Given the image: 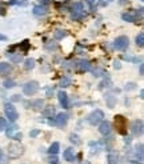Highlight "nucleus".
Masks as SVG:
<instances>
[{
  "label": "nucleus",
  "instance_id": "f257e3e1",
  "mask_svg": "<svg viewBox=\"0 0 144 164\" xmlns=\"http://www.w3.org/2000/svg\"><path fill=\"white\" fill-rule=\"evenodd\" d=\"M4 113H6V116L8 117V120L11 123H15L17 120V117H19V113L16 111V108H15L13 104H11V103L4 104Z\"/></svg>",
  "mask_w": 144,
  "mask_h": 164
},
{
  "label": "nucleus",
  "instance_id": "f03ea898",
  "mask_svg": "<svg viewBox=\"0 0 144 164\" xmlns=\"http://www.w3.org/2000/svg\"><path fill=\"white\" fill-rule=\"evenodd\" d=\"M71 17L72 20H82L84 17V7H83V3L77 2L73 4V7L71 9Z\"/></svg>",
  "mask_w": 144,
  "mask_h": 164
},
{
  "label": "nucleus",
  "instance_id": "7ed1b4c3",
  "mask_svg": "<svg viewBox=\"0 0 144 164\" xmlns=\"http://www.w3.org/2000/svg\"><path fill=\"white\" fill-rule=\"evenodd\" d=\"M115 127L120 135H126L127 133V119L122 115H116L115 116Z\"/></svg>",
  "mask_w": 144,
  "mask_h": 164
},
{
  "label": "nucleus",
  "instance_id": "20e7f679",
  "mask_svg": "<svg viewBox=\"0 0 144 164\" xmlns=\"http://www.w3.org/2000/svg\"><path fill=\"white\" fill-rule=\"evenodd\" d=\"M143 16V9H137V11H132V12H126L122 15V19L124 22H128V23H133L136 22L137 19H142Z\"/></svg>",
  "mask_w": 144,
  "mask_h": 164
},
{
  "label": "nucleus",
  "instance_id": "39448f33",
  "mask_svg": "<svg viewBox=\"0 0 144 164\" xmlns=\"http://www.w3.org/2000/svg\"><path fill=\"white\" fill-rule=\"evenodd\" d=\"M103 117H104L103 111H100V109H95V111H92L88 115L87 120H88V123L91 124V126H96V124H99L103 120Z\"/></svg>",
  "mask_w": 144,
  "mask_h": 164
},
{
  "label": "nucleus",
  "instance_id": "423d86ee",
  "mask_svg": "<svg viewBox=\"0 0 144 164\" xmlns=\"http://www.w3.org/2000/svg\"><path fill=\"white\" fill-rule=\"evenodd\" d=\"M39 91V83L37 82H28L24 84V87H23V92H24V95H27V96H32L35 95Z\"/></svg>",
  "mask_w": 144,
  "mask_h": 164
},
{
  "label": "nucleus",
  "instance_id": "0eeeda50",
  "mask_svg": "<svg viewBox=\"0 0 144 164\" xmlns=\"http://www.w3.org/2000/svg\"><path fill=\"white\" fill-rule=\"evenodd\" d=\"M8 155L11 157H19L20 155H23V147L20 144H16V143H12L9 144L8 147Z\"/></svg>",
  "mask_w": 144,
  "mask_h": 164
},
{
  "label": "nucleus",
  "instance_id": "6e6552de",
  "mask_svg": "<svg viewBox=\"0 0 144 164\" xmlns=\"http://www.w3.org/2000/svg\"><path fill=\"white\" fill-rule=\"evenodd\" d=\"M128 44H130V40H128L127 36H119L116 37L115 43H113V47L119 51H124V49L128 48Z\"/></svg>",
  "mask_w": 144,
  "mask_h": 164
},
{
  "label": "nucleus",
  "instance_id": "1a4fd4ad",
  "mask_svg": "<svg viewBox=\"0 0 144 164\" xmlns=\"http://www.w3.org/2000/svg\"><path fill=\"white\" fill-rule=\"evenodd\" d=\"M131 132L133 136H140L143 133V120L142 119H136L131 124Z\"/></svg>",
  "mask_w": 144,
  "mask_h": 164
},
{
  "label": "nucleus",
  "instance_id": "9d476101",
  "mask_svg": "<svg viewBox=\"0 0 144 164\" xmlns=\"http://www.w3.org/2000/svg\"><path fill=\"white\" fill-rule=\"evenodd\" d=\"M111 131H112V128H111V123L110 122H104V120H102L100 122V126H99V132L102 133V135H110L111 133Z\"/></svg>",
  "mask_w": 144,
  "mask_h": 164
},
{
  "label": "nucleus",
  "instance_id": "9b49d317",
  "mask_svg": "<svg viewBox=\"0 0 144 164\" xmlns=\"http://www.w3.org/2000/svg\"><path fill=\"white\" fill-rule=\"evenodd\" d=\"M67 122H68V115L66 112H62V113H57L56 115V117H55V124L57 127H64L67 124Z\"/></svg>",
  "mask_w": 144,
  "mask_h": 164
},
{
  "label": "nucleus",
  "instance_id": "f8f14e48",
  "mask_svg": "<svg viewBox=\"0 0 144 164\" xmlns=\"http://www.w3.org/2000/svg\"><path fill=\"white\" fill-rule=\"evenodd\" d=\"M77 68H79V71H82V72H87V71H91L92 69V64L88 60H79Z\"/></svg>",
  "mask_w": 144,
  "mask_h": 164
},
{
  "label": "nucleus",
  "instance_id": "ddd939ff",
  "mask_svg": "<svg viewBox=\"0 0 144 164\" xmlns=\"http://www.w3.org/2000/svg\"><path fill=\"white\" fill-rule=\"evenodd\" d=\"M57 99H59V103L62 104L63 108H68V95L64 91H59L57 92Z\"/></svg>",
  "mask_w": 144,
  "mask_h": 164
},
{
  "label": "nucleus",
  "instance_id": "4468645a",
  "mask_svg": "<svg viewBox=\"0 0 144 164\" xmlns=\"http://www.w3.org/2000/svg\"><path fill=\"white\" fill-rule=\"evenodd\" d=\"M48 12V8L46 6H35L33 7V15H36V16H44V15H47Z\"/></svg>",
  "mask_w": 144,
  "mask_h": 164
},
{
  "label": "nucleus",
  "instance_id": "2eb2a0df",
  "mask_svg": "<svg viewBox=\"0 0 144 164\" xmlns=\"http://www.w3.org/2000/svg\"><path fill=\"white\" fill-rule=\"evenodd\" d=\"M104 99H106V103H107L108 108H113L116 106V96H113L112 93H106Z\"/></svg>",
  "mask_w": 144,
  "mask_h": 164
},
{
  "label": "nucleus",
  "instance_id": "dca6fc26",
  "mask_svg": "<svg viewBox=\"0 0 144 164\" xmlns=\"http://www.w3.org/2000/svg\"><path fill=\"white\" fill-rule=\"evenodd\" d=\"M63 156H64V159H66L67 162H69V163H72L73 160H75V155H73V150H72V148H67V150L64 151Z\"/></svg>",
  "mask_w": 144,
  "mask_h": 164
},
{
  "label": "nucleus",
  "instance_id": "f3484780",
  "mask_svg": "<svg viewBox=\"0 0 144 164\" xmlns=\"http://www.w3.org/2000/svg\"><path fill=\"white\" fill-rule=\"evenodd\" d=\"M43 115L46 117H53V115H55V107H53V106H47L46 108L43 109Z\"/></svg>",
  "mask_w": 144,
  "mask_h": 164
},
{
  "label": "nucleus",
  "instance_id": "a211bd4d",
  "mask_svg": "<svg viewBox=\"0 0 144 164\" xmlns=\"http://www.w3.org/2000/svg\"><path fill=\"white\" fill-rule=\"evenodd\" d=\"M9 71H11V64L6 63V62L0 63V75H6V73Z\"/></svg>",
  "mask_w": 144,
  "mask_h": 164
},
{
  "label": "nucleus",
  "instance_id": "6ab92c4d",
  "mask_svg": "<svg viewBox=\"0 0 144 164\" xmlns=\"http://www.w3.org/2000/svg\"><path fill=\"white\" fill-rule=\"evenodd\" d=\"M59 150H60V144H59L57 142H55V143L51 144V147H49V150H48V153L49 155H56V153L59 152Z\"/></svg>",
  "mask_w": 144,
  "mask_h": 164
},
{
  "label": "nucleus",
  "instance_id": "aec40b11",
  "mask_svg": "<svg viewBox=\"0 0 144 164\" xmlns=\"http://www.w3.org/2000/svg\"><path fill=\"white\" fill-rule=\"evenodd\" d=\"M43 106H44V102L42 100V99H37V100H35L32 103V107H33L35 111H42V109L44 108Z\"/></svg>",
  "mask_w": 144,
  "mask_h": 164
},
{
  "label": "nucleus",
  "instance_id": "412c9836",
  "mask_svg": "<svg viewBox=\"0 0 144 164\" xmlns=\"http://www.w3.org/2000/svg\"><path fill=\"white\" fill-rule=\"evenodd\" d=\"M71 83H72V80H71V77H68V76H64L62 80H60V87L62 88H67V87H69L71 86Z\"/></svg>",
  "mask_w": 144,
  "mask_h": 164
},
{
  "label": "nucleus",
  "instance_id": "4be33fe9",
  "mask_svg": "<svg viewBox=\"0 0 144 164\" xmlns=\"http://www.w3.org/2000/svg\"><path fill=\"white\" fill-rule=\"evenodd\" d=\"M136 157L139 159V162L142 163V160H143V144L136 146Z\"/></svg>",
  "mask_w": 144,
  "mask_h": 164
},
{
  "label": "nucleus",
  "instance_id": "5701e85b",
  "mask_svg": "<svg viewBox=\"0 0 144 164\" xmlns=\"http://www.w3.org/2000/svg\"><path fill=\"white\" fill-rule=\"evenodd\" d=\"M33 67H35V60H33V59H27V60L24 62V68H26L27 71L32 69Z\"/></svg>",
  "mask_w": 144,
  "mask_h": 164
},
{
  "label": "nucleus",
  "instance_id": "b1692460",
  "mask_svg": "<svg viewBox=\"0 0 144 164\" xmlns=\"http://www.w3.org/2000/svg\"><path fill=\"white\" fill-rule=\"evenodd\" d=\"M119 162V156L116 153H110L108 155V164H117Z\"/></svg>",
  "mask_w": 144,
  "mask_h": 164
},
{
  "label": "nucleus",
  "instance_id": "393cba45",
  "mask_svg": "<svg viewBox=\"0 0 144 164\" xmlns=\"http://www.w3.org/2000/svg\"><path fill=\"white\" fill-rule=\"evenodd\" d=\"M136 46H139L140 48L144 46V33H143V32H140V33H139L137 36H136Z\"/></svg>",
  "mask_w": 144,
  "mask_h": 164
},
{
  "label": "nucleus",
  "instance_id": "a878e982",
  "mask_svg": "<svg viewBox=\"0 0 144 164\" xmlns=\"http://www.w3.org/2000/svg\"><path fill=\"white\" fill-rule=\"evenodd\" d=\"M8 56H9V59H11L13 63H20L22 59H23L20 53H17V55H9V53H8Z\"/></svg>",
  "mask_w": 144,
  "mask_h": 164
},
{
  "label": "nucleus",
  "instance_id": "bb28decb",
  "mask_svg": "<svg viewBox=\"0 0 144 164\" xmlns=\"http://www.w3.org/2000/svg\"><path fill=\"white\" fill-rule=\"evenodd\" d=\"M66 36H67V32L66 31H62V29H57V31L55 32V37L59 39V40L63 39V37H66Z\"/></svg>",
  "mask_w": 144,
  "mask_h": 164
},
{
  "label": "nucleus",
  "instance_id": "cd10ccee",
  "mask_svg": "<svg viewBox=\"0 0 144 164\" xmlns=\"http://www.w3.org/2000/svg\"><path fill=\"white\" fill-rule=\"evenodd\" d=\"M17 130V127L16 126H11V127H8L7 128V136L8 137H12V135H13V132Z\"/></svg>",
  "mask_w": 144,
  "mask_h": 164
},
{
  "label": "nucleus",
  "instance_id": "c85d7f7f",
  "mask_svg": "<svg viewBox=\"0 0 144 164\" xmlns=\"http://www.w3.org/2000/svg\"><path fill=\"white\" fill-rule=\"evenodd\" d=\"M48 163L49 164H59V159L56 155H51L48 157Z\"/></svg>",
  "mask_w": 144,
  "mask_h": 164
},
{
  "label": "nucleus",
  "instance_id": "c756f323",
  "mask_svg": "<svg viewBox=\"0 0 144 164\" xmlns=\"http://www.w3.org/2000/svg\"><path fill=\"white\" fill-rule=\"evenodd\" d=\"M16 84H15V82L13 80H6L4 82V87H6L7 89H9V88H13Z\"/></svg>",
  "mask_w": 144,
  "mask_h": 164
},
{
  "label": "nucleus",
  "instance_id": "7c9ffc66",
  "mask_svg": "<svg viewBox=\"0 0 144 164\" xmlns=\"http://www.w3.org/2000/svg\"><path fill=\"white\" fill-rule=\"evenodd\" d=\"M7 128V123L4 120V117H0V132L4 131Z\"/></svg>",
  "mask_w": 144,
  "mask_h": 164
},
{
  "label": "nucleus",
  "instance_id": "2f4dec72",
  "mask_svg": "<svg viewBox=\"0 0 144 164\" xmlns=\"http://www.w3.org/2000/svg\"><path fill=\"white\" fill-rule=\"evenodd\" d=\"M69 140H71L72 143H75V144H80V140H79L77 135H75V133H72V135L69 136Z\"/></svg>",
  "mask_w": 144,
  "mask_h": 164
},
{
  "label": "nucleus",
  "instance_id": "473e14b6",
  "mask_svg": "<svg viewBox=\"0 0 144 164\" xmlns=\"http://www.w3.org/2000/svg\"><path fill=\"white\" fill-rule=\"evenodd\" d=\"M123 59H124V60L135 62V63H137V60H140V59H137V57H132V56H128V55H123Z\"/></svg>",
  "mask_w": 144,
  "mask_h": 164
},
{
  "label": "nucleus",
  "instance_id": "72a5a7b5",
  "mask_svg": "<svg viewBox=\"0 0 144 164\" xmlns=\"http://www.w3.org/2000/svg\"><path fill=\"white\" fill-rule=\"evenodd\" d=\"M39 133H40V130H32L31 132H29V136H31V137H36Z\"/></svg>",
  "mask_w": 144,
  "mask_h": 164
},
{
  "label": "nucleus",
  "instance_id": "f704fd0d",
  "mask_svg": "<svg viewBox=\"0 0 144 164\" xmlns=\"http://www.w3.org/2000/svg\"><path fill=\"white\" fill-rule=\"evenodd\" d=\"M12 137L15 140H22V132H17L16 135H12Z\"/></svg>",
  "mask_w": 144,
  "mask_h": 164
},
{
  "label": "nucleus",
  "instance_id": "c9c22d12",
  "mask_svg": "<svg viewBox=\"0 0 144 164\" xmlns=\"http://www.w3.org/2000/svg\"><path fill=\"white\" fill-rule=\"evenodd\" d=\"M133 88H135V84H133V83H130V84H127V86H126V89H127V91H130V89H133Z\"/></svg>",
  "mask_w": 144,
  "mask_h": 164
},
{
  "label": "nucleus",
  "instance_id": "e433bc0d",
  "mask_svg": "<svg viewBox=\"0 0 144 164\" xmlns=\"http://www.w3.org/2000/svg\"><path fill=\"white\" fill-rule=\"evenodd\" d=\"M28 4V2H26V0H24V2H20V0H19L17 2V6H23V7H26Z\"/></svg>",
  "mask_w": 144,
  "mask_h": 164
},
{
  "label": "nucleus",
  "instance_id": "4c0bfd02",
  "mask_svg": "<svg viewBox=\"0 0 144 164\" xmlns=\"http://www.w3.org/2000/svg\"><path fill=\"white\" fill-rule=\"evenodd\" d=\"M53 92V88H47V96L51 97V93Z\"/></svg>",
  "mask_w": 144,
  "mask_h": 164
},
{
  "label": "nucleus",
  "instance_id": "58836bf2",
  "mask_svg": "<svg viewBox=\"0 0 144 164\" xmlns=\"http://www.w3.org/2000/svg\"><path fill=\"white\" fill-rule=\"evenodd\" d=\"M113 67H115L116 69H120V68H122V66H120V63H119V62H115V63H113Z\"/></svg>",
  "mask_w": 144,
  "mask_h": 164
},
{
  "label": "nucleus",
  "instance_id": "ea45409f",
  "mask_svg": "<svg viewBox=\"0 0 144 164\" xmlns=\"http://www.w3.org/2000/svg\"><path fill=\"white\" fill-rule=\"evenodd\" d=\"M139 72H140V76L144 75V66L143 64H140V69H139Z\"/></svg>",
  "mask_w": 144,
  "mask_h": 164
},
{
  "label": "nucleus",
  "instance_id": "a19ab883",
  "mask_svg": "<svg viewBox=\"0 0 144 164\" xmlns=\"http://www.w3.org/2000/svg\"><path fill=\"white\" fill-rule=\"evenodd\" d=\"M0 40H2V42L7 40V36H6V35H2V33H0Z\"/></svg>",
  "mask_w": 144,
  "mask_h": 164
},
{
  "label": "nucleus",
  "instance_id": "79ce46f5",
  "mask_svg": "<svg viewBox=\"0 0 144 164\" xmlns=\"http://www.w3.org/2000/svg\"><path fill=\"white\" fill-rule=\"evenodd\" d=\"M17 2L19 0H11V2H9V6H15V4H17Z\"/></svg>",
  "mask_w": 144,
  "mask_h": 164
},
{
  "label": "nucleus",
  "instance_id": "37998d69",
  "mask_svg": "<svg viewBox=\"0 0 144 164\" xmlns=\"http://www.w3.org/2000/svg\"><path fill=\"white\" fill-rule=\"evenodd\" d=\"M12 100H20V97H19V95H13Z\"/></svg>",
  "mask_w": 144,
  "mask_h": 164
},
{
  "label": "nucleus",
  "instance_id": "c03bdc74",
  "mask_svg": "<svg viewBox=\"0 0 144 164\" xmlns=\"http://www.w3.org/2000/svg\"><path fill=\"white\" fill-rule=\"evenodd\" d=\"M124 142H126L127 144H130L131 143V137H126V139H124Z\"/></svg>",
  "mask_w": 144,
  "mask_h": 164
},
{
  "label": "nucleus",
  "instance_id": "a18cd8bd",
  "mask_svg": "<svg viewBox=\"0 0 144 164\" xmlns=\"http://www.w3.org/2000/svg\"><path fill=\"white\" fill-rule=\"evenodd\" d=\"M144 97V92L143 91H140V99H143Z\"/></svg>",
  "mask_w": 144,
  "mask_h": 164
},
{
  "label": "nucleus",
  "instance_id": "49530a36",
  "mask_svg": "<svg viewBox=\"0 0 144 164\" xmlns=\"http://www.w3.org/2000/svg\"><path fill=\"white\" fill-rule=\"evenodd\" d=\"M82 164H91V163H89V162H83Z\"/></svg>",
  "mask_w": 144,
  "mask_h": 164
},
{
  "label": "nucleus",
  "instance_id": "de8ad7c7",
  "mask_svg": "<svg viewBox=\"0 0 144 164\" xmlns=\"http://www.w3.org/2000/svg\"><path fill=\"white\" fill-rule=\"evenodd\" d=\"M0 157H2V150H0Z\"/></svg>",
  "mask_w": 144,
  "mask_h": 164
}]
</instances>
